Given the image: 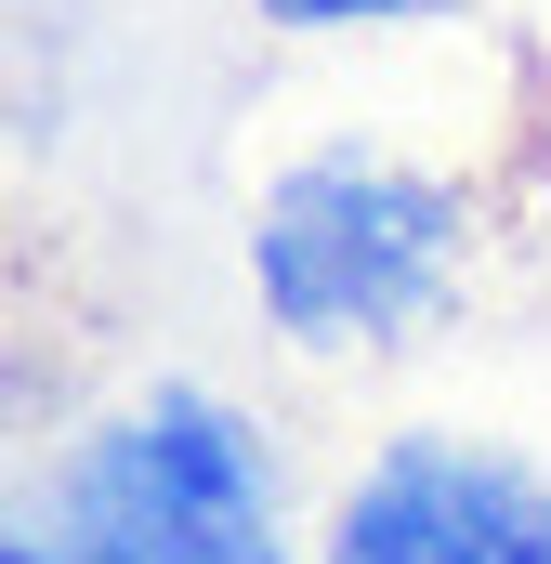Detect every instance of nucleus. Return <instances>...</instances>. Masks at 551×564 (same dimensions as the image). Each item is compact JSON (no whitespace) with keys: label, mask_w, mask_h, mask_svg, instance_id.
<instances>
[{"label":"nucleus","mask_w":551,"mask_h":564,"mask_svg":"<svg viewBox=\"0 0 551 564\" xmlns=\"http://www.w3.org/2000/svg\"><path fill=\"white\" fill-rule=\"evenodd\" d=\"M276 26H395V13H433V0H263Z\"/></svg>","instance_id":"4"},{"label":"nucleus","mask_w":551,"mask_h":564,"mask_svg":"<svg viewBox=\"0 0 551 564\" xmlns=\"http://www.w3.org/2000/svg\"><path fill=\"white\" fill-rule=\"evenodd\" d=\"M53 525L93 564H289L276 552V486L263 446L224 421L210 394H144L93 433L53 486Z\"/></svg>","instance_id":"2"},{"label":"nucleus","mask_w":551,"mask_h":564,"mask_svg":"<svg viewBox=\"0 0 551 564\" xmlns=\"http://www.w3.org/2000/svg\"><path fill=\"white\" fill-rule=\"evenodd\" d=\"M13 564H93V552H79L66 525H40V512H26V539H13Z\"/></svg>","instance_id":"5"},{"label":"nucleus","mask_w":551,"mask_h":564,"mask_svg":"<svg viewBox=\"0 0 551 564\" xmlns=\"http://www.w3.org/2000/svg\"><path fill=\"white\" fill-rule=\"evenodd\" d=\"M328 564H551V486L499 446L408 433L342 486Z\"/></svg>","instance_id":"3"},{"label":"nucleus","mask_w":551,"mask_h":564,"mask_svg":"<svg viewBox=\"0 0 551 564\" xmlns=\"http://www.w3.org/2000/svg\"><path fill=\"white\" fill-rule=\"evenodd\" d=\"M250 276L289 341H408L460 276V197L420 184L368 144H328L302 171H276L263 224H250Z\"/></svg>","instance_id":"1"}]
</instances>
